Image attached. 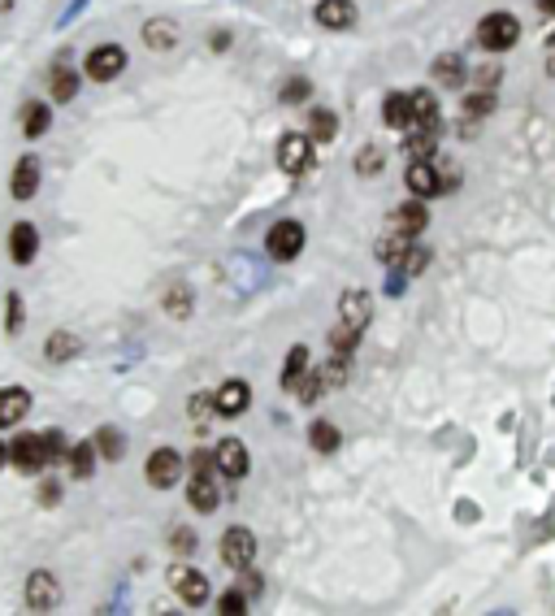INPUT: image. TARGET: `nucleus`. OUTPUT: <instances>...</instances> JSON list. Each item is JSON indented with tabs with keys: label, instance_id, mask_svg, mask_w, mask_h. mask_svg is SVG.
Returning a JSON list of instances; mask_svg holds the SVG:
<instances>
[{
	"label": "nucleus",
	"instance_id": "30",
	"mask_svg": "<svg viewBox=\"0 0 555 616\" xmlns=\"http://www.w3.org/2000/svg\"><path fill=\"white\" fill-rule=\"evenodd\" d=\"M213 413H218V399H213V395H192V425L195 430H209Z\"/></svg>",
	"mask_w": 555,
	"mask_h": 616
},
{
	"label": "nucleus",
	"instance_id": "31",
	"mask_svg": "<svg viewBox=\"0 0 555 616\" xmlns=\"http://www.w3.org/2000/svg\"><path fill=\"white\" fill-rule=\"evenodd\" d=\"M438 148V130H416L408 139V152H412V161H430Z\"/></svg>",
	"mask_w": 555,
	"mask_h": 616
},
{
	"label": "nucleus",
	"instance_id": "8",
	"mask_svg": "<svg viewBox=\"0 0 555 616\" xmlns=\"http://www.w3.org/2000/svg\"><path fill=\"white\" fill-rule=\"evenodd\" d=\"M57 603H61V586H57V577L44 573V568L31 573V577H26V608H31V612H52Z\"/></svg>",
	"mask_w": 555,
	"mask_h": 616
},
{
	"label": "nucleus",
	"instance_id": "1",
	"mask_svg": "<svg viewBox=\"0 0 555 616\" xmlns=\"http://www.w3.org/2000/svg\"><path fill=\"white\" fill-rule=\"evenodd\" d=\"M516 40H521V22L512 18V13H490L478 22V44L486 52H507L516 49Z\"/></svg>",
	"mask_w": 555,
	"mask_h": 616
},
{
	"label": "nucleus",
	"instance_id": "50",
	"mask_svg": "<svg viewBox=\"0 0 555 616\" xmlns=\"http://www.w3.org/2000/svg\"><path fill=\"white\" fill-rule=\"evenodd\" d=\"M547 44H551V49H555V31H551V35H547Z\"/></svg>",
	"mask_w": 555,
	"mask_h": 616
},
{
	"label": "nucleus",
	"instance_id": "7",
	"mask_svg": "<svg viewBox=\"0 0 555 616\" xmlns=\"http://www.w3.org/2000/svg\"><path fill=\"white\" fill-rule=\"evenodd\" d=\"M278 165L287 174H304L313 165V135H282L278 139Z\"/></svg>",
	"mask_w": 555,
	"mask_h": 616
},
{
	"label": "nucleus",
	"instance_id": "42",
	"mask_svg": "<svg viewBox=\"0 0 555 616\" xmlns=\"http://www.w3.org/2000/svg\"><path fill=\"white\" fill-rule=\"evenodd\" d=\"M425 265H430V247H416V244H412V252L404 256V265H399V270H404V273H421Z\"/></svg>",
	"mask_w": 555,
	"mask_h": 616
},
{
	"label": "nucleus",
	"instance_id": "32",
	"mask_svg": "<svg viewBox=\"0 0 555 616\" xmlns=\"http://www.w3.org/2000/svg\"><path fill=\"white\" fill-rule=\"evenodd\" d=\"M321 382H326V391H335V387H343L347 382V356H330L326 365H321Z\"/></svg>",
	"mask_w": 555,
	"mask_h": 616
},
{
	"label": "nucleus",
	"instance_id": "47",
	"mask_svg": "<svg viewBox=\"0 0 555 616\" xmlns=\"http://www.w3.org/2000/svg\"><path fill=\"white\" fill-rule=\"evenodd\" d=\"M456 517H460V521H478V508H473V504H460Z\"/></svg>",
	"mask_w": 555,
	"mask_h": 616
},
{
	"label": "nucleus",
	"instance_id": "3",
	"mask_svg": "<svg viewBox=\"0 0 555 616\" xmlns=\"http://www.w3.org/2000/svg\"><path fill=\"white\" fill-rule=\"evenodd\" d=\"M9 460L22 469V473H40V469L52 460L49 443H44V434H18L13 443H9Z\"/></svg>",
	"mask_w": 555,
	"mask_h": 616
},
{
	"label": "nucleus",
	"instance_id": "45",
	"mask_svg": "<svg viewBox=\"0 0 555 616\" xmlns=\"http://www.w3.org/2000/svg\"><path fill=\"white\" fill-rule=\"evenodd\" d=\"M174 547H178V551H195V534L178 530V534H174Z\"/></svg>",
	"mask_w": 555,
	"mask_h": 616
},
{
	"label": "nucleus",
	"instance_id": "40",
	"mask_svg": "<svg viewBox=\"0 0 555 616\" xmlns=\"http://www.w3.org/2000/svg\"><path fill=\"white\" fill-rule=\"evenodd\" d=\"M218 612H221V616H226V612H230V616L247 612V594H243V591H226V594L218 599Z\"/></svg>",
	"mask_w": 555,
	"mask_h": 616
},
{
	"label": "nucleus",
	"instance_id": "17",
	"mask_svg": "<svg viewBox=\"0 0 555 616\" xmlns=\"http://www.w3.org/2000/svg\"><path fill=\"white\" fill-rule=\"evenodd\" d=\"M218 473H226V478H243L247 473V447L239 439H221L218 443Z\"/></svg>",
	"mask_w": 555,
	"mask_h": 616
},
{
	"label": "nucleus",
	"instance_id": "33",
	"mask_svg": "<svg viewBox=\"0 0 555 616\" xmlns=\"http://www.w3.org/2000/svg\"><path fill=\"white\" fill-rule=\"evenodd\" d=\"M434 78H438V83H460V78H464V61H460L456 52L438 57V61H434Z\"/></svg>",
	"mask_w": 555,
	"mask_h": 616
},
{
	"label": "nucleus",
	"instance_id": "20",
	"mask_svg": "<svg viewBox=\"0 0 555 616\" xmlns=\"http://www.w3.org/2000/svg\"><path fill=\"white\" fill-rule=\"evenodd\" d=\"M390 218H395L390 226H395V230H404V235H412V239L430 226V213H425V204H421V200H412V204H404V209H395Z\"/></svg>",
	"mask_w": 555,
	"mask_h": 616
},
{
	"label": "nucleus",
	"instance_id": "9",
	"mask_svg": "<svg viewBox=\"0 0 555 616\" xmlns=\"http://www.w3.org/2000/svg\"><path fill=\"white\" fill-rule=\"evenodd\" d=\"M126 70V52L118 44H100V49L87 52V78H96V83H109V78H118Z\"/></svg>",
	"mask_w": 555,
	"mask_h": 616
},
{
	"label": "nucleus",
	"instance_id": "16",
	"mask_svg": "<svg viewBox=\"0 0 555 616\" xmlns=\"http://www.w3.org/2000/svg\"><path fill=\"white\" fill-rule=\"evenodd\" d=\"M35 252H40V235H35V226L31 222H18L9 230V256L26 265V261H35Z\"/></svg>",
	"mask_w": 555,
	"mask_h": 616
},
{
	"label": "nucleus",
	"instance_id": "41",
	"mask_svg": "<svg viewBox=\"0 0 555 616\" xmlns=\"http://www.w3.org/2000/svg\"><path fill=\"white\" fill-rule=\"evenodd\" d=\"M356 170H361V174H378V170H382V148H378V144H369V148L356 156Z\"/></svg>",
	"mask_w": 555,
	"mask_h": 616
},
{
	"label": "nucleus",
	"instance_id": "6",
	"mask_svg": "<svg viewBox=\"0 0 555 616\" xmlns=\"http://www.w3.org/2000/svg\"><path fill=\"white\" fill-rule=\"evenodd\" d=\"M169 586L178 591V599H187L192 608H200L204 599H209V577L192 565H174L169 568Z\"/></svg>",
	"mask_w": 555,
	"mask_h": 616
},
{
	"label": "nucleus",
	"instance_id": "15",
	"mask_svg": "<svg viewBox=\"0 0 555 616\" xmlns=\"http://www.w3.org/2000/svg\"><path fill=\"white\" fill-rule=\"evenodd\" d=\"M408 192L416 200L438 196V192H443V178L434 174V165H430V161H412V165H408Z\"/></svg>",
	"mask_w": 555,
	"mask_h": 616
},
{
	"label": "nucleus",
	"instance_id": "14",
	"mask_svg": "<svg viewBox=\"0 0 555 616\" xmlns=\"http://www.w3.org/2000/svg\"><path fill=\"white\" fill-rule=\"evenodd\" d=\"M317 22L326 26V31H347V26L356 22V4L352 0H321L317 4Z\"/></svg>",
	"mask_w": 555,
	"mask_h": 616
},
{
	"label": "nucleus",
	"instance_id": "4",
	"mask_svg": "<svg viewBox=\"0 0 555 616\" xmlns=\"http://www.w3.org/2000/svg\"><path fill=\"white\" fill-rule=\"evenodd\" d=\"M265 252L273 256V261H295V256L304 252V226L300 222H278L273 230H269Z\"/></svg>",
	"mask_w": 555,
	"mask_h": 616
},
{
	"label": "nucleus",
	"instance_id": "44",
	"mask_svg": "<svg viewBox=\"0 0 555 616\" xmlns=\"http://www.w3.org/2000/svg\"><path fill=\"white\" fill-rule=\"evenodd\" d=\"M218 469V451H192V473H213Z\"/></svg>",
	"mask_w": 555,
	"mask_h": 616
},
{
	"label": "nucleus",
	"instance_id": "49",
	"mask_svg": "<svg viewBox=\"0 0 555 616\" xmlns=\"http://www.w3.org/2000/svg\"><path fill=\"white\" fill-rule=\"evenodd\" d=\"M547 75H551V78H555V57H551V66H547Z\"/></svg>",
	"mask_w": 555,
	"mask_h": 616
},
{
	"label": "nucleus",
	"instance_id": "24",
	"mask_svg": "<svg viewBox=\"0 0 555 616\" xmlns=\"http://www.w3.org/2000/svg\"><path fill=\"white\" fill-rule=\"evenodd\" d=\"M49 126H52V109L44 104V100L26 104V113H22V130H26V139H40V135H49Z\"/></svg>",
	"mask_w": 555,
	"mask_h": 616
},
{
	"label": "nucleus",
	"instance_id": "29",
	"mask_svg": "<svg viewBox=\"0 0 555 616\" xmlns=\"http://www.w3.org/2000/svg\"><path fill=\"white\" fill-rule=\"evenodd\" d=\"M309 443H313V451H335L338 430L330 425V421H313V425H309Z\"/></svg>",
	"mask_w": 555,
	"mask_h": 616
},
{
	"label": "nucleus",
	"instance_id": "26",
	"mask_svg": "<svg viewBox=\"0 0 555 616\" xmlns=\"http://www.w3.org/2000/svg\"><path fill=\"white\" fill-rule=\"evenodd\" d=\"M96 443H74L70 447V473L74 478H92V469H96Z\"/></svg>",
	"mask_w": 555,
	"mask_h": 616
},
{
	"label": "nucleus",
	"instance_id": "43",
	"mask_svg": "<svg viewBox=\"0 0 555 616\" xmlns=\"http://www.w3.org/2000/svg\"><path fill=\"white\" fill-rule=\"evenodd\" d=\"M309 92H313V87H309V78H291L287 87H282V100H287V104H295V100H309Z\"/></svg>",
	"mask_w": 555,
	"mask_h": 616
},
{
	"label": "nucleus",
	"instance_id": "23",
	"mask_svg": "<svg viewBox=\"0 0 555 616\" xmlns=\"http://www.w3.org/2000/svg\"><path fill=\"white\" fill-rule=\"evenodd\" d=\"M408 252H412V235H404V230H395V235H387V239H378V261H382V265H404Z\"/></svg>",
	"mask_w": 555,
	"mask_h": 616
},
{
	"label": "nucleus",
	"instance_id": "13",
	"mask_svg": "<svg viewBox=\"0 0 555 616\" xmlns=\"http://www.w3.org/2000/svg\"><path fill=\"white\" fill-rule=\"evenodd\" d=\"M187 499H192V508L195 513H213L218 508V478L213 473H192V487H187Z\"/></svg>",
	"mask_w": 555,
	"mask_h": 616
},
{
	"label": "nucleus",
	"instance_id": "12",
	"mask_svg": "<svg viewBox=\"0 0 555 616\" xmlns=\"http://www.w3.org/2000/svg\"><path fill=\"white\" fill-rule=\"evenodd\" d=\"M26 413H31V395H26L22 387H4V391H0V430L22 425Z\"/></svg>",
	"mask_w": 555,
	"mask_h": 616
},
{
	"label": "nucleus",
	"instance_id": "34",
	"mask_svg": "<svg viewBox=\"0 0 555 616\" xmlns=\"http://www.w3.org/2000/svg\"><path fill=\"white\" fill-rule=\"evenodd\" d=\"M74 92H78V75L74 70H57L52 75V100L66 104V100H74Z\"/></svg>",
	"mask_w": 555,
	"mask_h": 616
},
{
	"label": "nucleus",
	"instance_id": "35",
	"mask_svg": "<svg viewBox=\"0 0 555 616\" xmlns=\"http://www.w3.org/2000/svg\"><path fill=\"white\" fill-rule=\"evenodd\" d=\"M96 447L104 460H121V451H126V439H121L118 430H100L96 434Z\"/></svg>",
	"mask_w": 555,
	"mask_h": 616
},
{
	"label": "nucleus",
	"instance_id": "48",
	"mask_svg": "<svg viewBox=\"0 0 555 616\" xmlns=\"http://www.w3.org/2000/svg\"><path fill=\"white\" fill-rule=\"evenodd\" d=\"M4 460H9V447L0 443V465H4Z\"/></svg>",
	"mask_w": 555,
	"mask_h": 616
},
{
	"label": "nucleus",
	"instance_id": "5",
	"mask_svg": "<svg viewBox=\"0 0 555 616\" xmlns=\"http://www.w3.org/2000/svg\"><path fill=\"white\" fill-rule=\"evenodd\" d=\"M178 478H183V456H178L174 447H157V451L148 456V482H152L157 491H169Z\"/></svg>",
	"mask_w": 555,
	"mask_h": 616
},
{
	"label": "nucleus",
	"instance_id": "21",
	"mask_svg": "<svg viewBox=\"0 0 555 616\" xmlns=\"http://www.w3.org/2000/svg\"><path fill=\"white\" fill-rule=\"evenodd\" d=\"M304 373H309V347L295 344L287 352V365H282V391H300V382H304Z\"/></svg>",
	"mask_w": 555,
	"mask_h": 616
},
{
	"label": "nucleus",
	"instance_id": "46",
	"mask_svg": "<svg viewBox=\"0 0 555 616\" xmlns=\"http://www.w3.org/2000/svg\"><path fill=\"white\" fill-rule=\"evenodd\" d=\"M57 499H61L57 482H44V487H40V504H57Z\"/></svg>",
	"mask_w": 555,
	"mask_h": 616
},
{
	"label": "nucleus",
	"instance_id": "27",
	"mask_svg": "<svg viewBox=\"0 0 555 616\" xmlns=\"http://www.w3.org/2000/svg\"><path fill=\"white\" fill-rule=\"evenodd\" d=\"M144 40H148V49H174V44H178V26L166 22V18H161V22H148Z\"/></svg>",
	"mask_w": 555,
	"mask_h": 616
},
{
	"label": "nucleus",
	"instance_id": "22",
	"mask_svg": "<svg viewBox=\"0 0 555 616\" xmlns=\"http://www.w3.org/2000/svg\"><path fill=\"white\" fill-rule=\"evenodd\" d=\"M412 126H421V130H438L434 92H412Z\"/></svg>",
	"mask_w": 555,
	"mask_h": 616
},
{
	"label": "nucleus",
	"instance_id": "10",
	"mask_svg": "<svg viewBox=\"0 0 555 616\" xmlns=\"http://www.w3.org/2000/svg\"><path fill=\"white\" fill-rule=\"evenodd\" d=\"M369 317H373V299H369V291L352 287V291H343V296H338V321H343V326L364 330V326H369Z\"/></svg>",
	"mask_w": 555,
	"mask_h": 616
},
{
	"label": "nucleus",
	"instance_id": "38",
	"mask_svg": "<svg viewBox=\"0 0 555 616\" xmlns=\"http://www.w3.org/2000/svg\"><path fill=\"white\" fill-rule=\"evenodd\" d=\"M166 308L174 317H187V313H192V291H187V287H174L166 296Z\"/></svg>",
	"mask_w": 555,
	"mask_h": 616
},
{
	"label": "nucleus",
	"instance_id": "37",
	"mask_svg": "<svg viewBox=\"0 0 555 616\" xmlns=\"http://www.w3.org/2000/svg\"><path fill=\"white\" fill-rule=\"evenodd\" d=\"M22 317H26L22 299L9 296V299H4V330H9V335H18V330H22Z\"/></svg>",
	"mask_w": 555,
	"mask_h": 616
},
{
	"label": "nucleus",
	"instance_id": "19",
	"mask_svg": "<svg viewBox=\"0 0 555 616\" xmlns=\"http://www.w3.org/2000/svg\"><path fill=\"white\" fill-rule=\"evenodd\" d=\"M382 122L390 130H408L412 126V92H390L387 104H382Z\"/></svg>",
	"mask_w": 555,
	"mask_h": 616
},
{
	"label": "nucleus",
	"instance_id": "2",
	"mask_svg": "<svg viewBox=\"0 0 555 616\" xmlns=\"http://www.w3.org/2000/svg\"><path fill=\"white\" fill-rule=\"evenodd\" d=\"M218 551H221V565L247 573V568H252V560H256V534H252L247 525H235V530H226V534H221Z\"/></svg>",
	"mask_w": 555,
	"mask_h": 616
},
{
	"label": "nucleus",
	"instance_id": "39",
	"mask_svg": "<svg viewBox=\"0 0 555 616\" xmlns=\"http://www.w3.org/2000/svg\"><path fill=\"white\" fill-rule=\"evenodd\" d=\"M326 391V382H321V373H304V382H300V404H317Z\"/></svg>",
	"mask_w": 555,
	"mask_h": 616
},
{
	"label": "nucleus",
	"instance_id": "25",
	"mask_svg": "<svg viewBox=\"0 0 555 616\" xmlns=\"http://www.w3.org/2000/svg\"><path fill=\"white\" fill-rule=\"evenodd\" d=\"M309 135H313V144H330L338 135V118L330 109H313L309 113Z\"/></svg>",
	"mask_w": 555,
	"mask_h": 616
},
{
	"label": "nucleus",
	"instance_id": "36",
	"mask_svg": "<svg viewBox=\"0 0 555 616\" xmlns=\"http://www.w3.org/2000/svg\"><path fill=\"white\" fill-rule=\"evenodd\" d=\"M464 113H473V118L495 113V92H473V96H464Z\"/></svg>",
	"mask_w": 555,
	"mask_h": 616
},
{
	"label": "nucleus",
	"instance_id": "28",
	"mask_svg": "<svg viewBox=\"0 0 555 616\" xmlns=\"http://www.w3.org/2000/svg\"><path fill=\"white\" fill-rule=\"evenodd\" d=\"M78 339L74 335H66V330H57V335H49V344H44V352H49L52 361H70V356H78Z\"/></svg>",
	"mask_w": 555,
	"mask_h": 616
},
{
	"label": "nucleus",
	"instance_id": "18",
	"mask_svg": "<svg viewBox=\"0 0 555 616\" xmlns=\"http://www.w3.org/2000/svg\"><path fill=\"white\" fill-rule=\"evenodd\" d=\"M9 192L18 200H31L40 192V161L35 156H22L18 165H13V183H9Z\"/></svg>",
	"mask_w": 555,
	"mask_h": 616
},
{
	"label": "nucleus",
	"instance_id": "11",
	"mask_svg": "<svg viewBox=\"0 0 555 616\" xmlns=\"http://www.w3.org/2000/svg\"><path fill=\"white\" fill-rule=\"evenodd\" d=\"M213 399H218L221 417H239V413H247V404H252V391H247L243 378H230V382H221L218 391H213Z\"/></svg>",
	"mask_w": 555,
	"mask_h": 616
}]
</instances>
